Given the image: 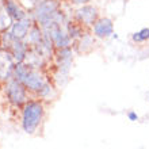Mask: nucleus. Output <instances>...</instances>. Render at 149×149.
<instances>
[{"label":"nucleus","instance_id":"f257e3e1","mask_svg":"<svg viewBox=\"0 0 149 149\" xmlns=\"http://www.w3.org/2000/svg\"><path fill=\"white\" fill-rule=\"evenodd\" d=\"M43 115V107L39 102L31 100L27 102L23 107V115H22V126L23 130L29 134H33L38 129L41 119Z\"/></svg>","mask_w":149,"mask_h":149},{"label":"nucleus","instance_id":"f03ea898","mask_svg":"<svg viewBox=\"0 0 149 149\" xmlns=\"http://www.w3.org/2000/svg\"><path fill=\"white\" fill-rule=\"evenodd\" d=\"M16 74H18V79L29 88H31V90H42L43 88L42 79L37 73H27L23 68H19V69H16Z\"/></svg>","mask_w":149,"mask_h":149},{"label":"nucleus","instance_id":"7ed1b4c3","mask_svg":"<svg viewBox=\"0 0 149 149\" xmlns=\"http://www.w3.org/2000/svg\"><path fill=\"white\" fill-rule=\"evenodd\" d=\"M7 95L10 100H11L15 106L23 104L27 99H26V91L18 81H11L7 87Z\"/></svg>","mask_w":149,"mask_h":149},{"label":"nucleus","instance_id":"20e7f679","mask_svg":"<svg viewBox=\"0 0 149 149\" xmlns=\"http://www.w3.org/2000/svg\"><path fill=\"white\" fill-rule=\"evenodd\" d=\"M94 31L98 37H109L113 34V23L110 19H100L95 24Z\"/></svg>","mask_w":149,"mask_h":149},{"label":"nucleus","instance_id":"39448f33","mask_svg":"<svg viewBox=\"0 0 149 149\" xmlns=\"http://www.w3.org/2000/svg\"><path fill=\"white\" fill-rule=\"evenodd\" d=\"M149 39V29L145 27L140 30L138 33H134L133 34V41L134 42H144V41H148Z\"/></svg>","mask_w":149,"mask_h":149},{"label":"nucleus","instance_id":"423d86ee","mask_svg":"<svg viewBox=\"0 0 149 149\" xmlns=\"http://www.w3.org/2000/svg\"><path fill=\"white\" fill-rule=\"evenodd\" d=\"M127 118H129V121H132V122L138 121V115H137V113H134V111H129V113H127Z\"/></svg>","mask_w":149,"mask_h":149},{"label":"nucleus","instance_id":"0eeeda50","mask_svg":"<svg viewBox=\"0 0 149 149\" xmlns=\"http://www.w3.org/2000/svg\"><path fill=\"white\" fill-rule=\"evenodd\" d=\"M86 1H88V0H76V3H86Z\"/></svg>","mask_w":149,"mask_h":149},{"label":"nucleus","instance_id":"6e6552de","mask_svg":"<svg viewBox=\"0 0 149 149\" xmlns=\"http://www.w3.org/2000/svg\"><path fill=\"white\" fill-rule=\"evenodd\" d=\"M148 98H149V96H148Z\"/></svg>","mask_w":149,"mask_h":149}]
</instances>
